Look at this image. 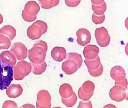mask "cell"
<instances>
[{"label":"cell","mask_w":128,"mask_h":108,"mask_svg":"<svg viewBox=\"0 0 128 108\" xmlns=\"http://www.w3.org/2000/svg\"><path fill=\"white\" fill-rule=\"evenodd\" d=\"M13 66L0 58V90L6 89L13 80Z\"/></svg>","instance_id":"obj_1"},{"label":"cell","mask_w":128,"mask_h":108,"mask_svg":"<svg viewBox=\"0 0 128 108\" xmlns=\"http://www.w3.org/2000/svg\"><path fill=\"white\" fill-rule=\"evenodd\" d=\"M66 58V60L62 64V69L66 74L71 75L81 66L82 58L81 55L74 52L68 53Z\"/></svg>","instance_id":"obj_2"},{"label":"cell","mask_w":128,"mask_h":108,"mask_svg":"<svg viewBox=\"0 0 128 108\" xmlns=\"http://www.w3.org/2000/svg\"><path fill=\"white\" fill-rule=\"evenodd\" d=\"M110 75L112 78L115 80V85L120 86L126 89L127 88V79L126 78L125 70L119 66L112 68Z\"/></svg>","instance_id":"obj_3"},{"label":"cell","mask_w":128,"mask_h":108,"mask_svg":"<svg viewBox=\"0 0 128 108\" xmlns=\"http://www.w3.org/2000/svg\"><path fill=\"white\" fill-rule=\"evenodd\" d=\"M84 63L86 65L88 71L91 76L97 77L102 74L103 68L100 62L98 56L94 59H85Z\"/></svg>","instance_id":"obj_4"},{"label":"cell","mask_w":128,"mask_h":108,"mask_svg":"<svg viewBox=\"0 0 128 108\" xmlns=\"http://www.w3.org/2000/svg\"><path fill=\"white\" fill-rule=\"evenodd\" d=\"M95 89L94 83L90 81H87L78 89V97L84 101H88L93 95Z\"/></svg>","instance_id":"obj_5"},{"label":"cell","mask_w":128,"mask_h":108,"mask_svg":"<svg viewBox=\"0 0 128 108\" xmlns=\"http://www.w3.org/2000/svg\"><path fill=\"white\" fill-rule=\"evenodd\" d=\"M51 97L48 91L42 90L39 92L37 95L36 108H50Z\"/></svg>","instance_id":"obj_6"},{"label":"cell","mask_w":128,"mask_h":108,"mask_svg":"<svg viewBox=\"0 0 128 108\" xmlns=\"http://www.w3.org/2000/svg\"><path fill=\"white\" fill-rule=\"evenodd\" d=\"M95 37L97 43L102 47H106L110 43V36L107 29L103 27L96 28L95 31Z\"/></svg>","instance_id":"obj_7"},{"label":"cell","mask_w":128,"mask_h":108,"mask_svg":"<svg viewBox=\"0 0 128 108\" xmlns=\"http://www.w3.org/2000/svg\"><path fill=\"white\" fill-rule=\"evenodd\" d=\"M31 67L28 64H18L13 68L14 78L17 80H20L28 75L31 71Z\"/></svg>","instance_id":"obj_8"},{"label":"cell","mask_w":128,"mask_h":108,"mask_svg":"<svg viewBox=\"0 0 128 108\" xmlns=\"http://www.w3.org/2000/svg\"><path fill=\"white\" fill-rule=\"evenodd\" d=\"M109 96L112 100L121 102L127 96L126 89L120 86L115 85L110 90Z\"/></svg>","instance_id":"obj_9"},{"label":"cell","mask_w":128,"mask_h":108,"mask_svg":"<svg viewBox=\"0 0 128 108\" xmlns=\"http://www.w3.org/2000/svg\"><path fill=\"white\" fill-rule=\"evenodd\" d=\"M77 41L79 45L84 46L90 42L91 35L89 31L85 28L78 29L76 32Z\"/></svg>","instance_id":"obj_10"},{"label":"cell","mask_w":128,"mask_h":108,"mask_svg":"<svg viewBox=\"0 0 128 108\" xmlns=\"http://www.w3.org/2000/svg\"><path fill=\"white\" fill-rule=\"evenodd\" d=\"M99 52L98 48L94 45H89L86 46L84 49V56L88 60H92L98 56Z\"/></svg>","instance_id":"obj_11"},{"label":"cell","mask_w":128,"mask_h":108,"mask_svg":"<svg viewBox=\"0 0 128 108\" xmlns=\"http://www.w3.org/2000/svg\"><path fill=\"white\" fill-rule=\"evenodd\" d=\"M23 91L20 85L12 84L6 88V94L10 98H15L20 96Z\"/></svg>","instance_id":"obj_12"},{"label":"cell","mask_w":128,"mask_h":108,"mask_svg":"<svg viewBox=\"0 0 128 108\" xmlns=\"http://www.w3.org/2000/svg\"><path fill=\"white\" fill-rule=\"evenodd\" d=\"M51 55L54 60L61 62L66 57V51L64 47H54L51 52Z\"/></svg>","instance_id":"obj_13"},{"label":"cell","mask_w":128,"mask_h":108,"mask_svg":"<svg viewBox=\"0 0 128 108\" xmlns=\"http://www.w3.org/2000/svg\"><path fill=\"white\" fill-rule=\"evenodd\" d=\"M92 9L94 14L96 16H102L106 10V4L104 1H100V3H97L96 1H91Z\"/></svg>","instance_id":"obj_14"},{"label":"cell","mask_w":128,"mask_h":108,"mask_svg":"<svg viewBox=\"0 0 128 108\" xmlns=\"http://www.w3.org/2000/svg\"><path fill=\"white\" fill-rule=\"evenodd\" d=\"M74 92L72 87L69 84L64 83L60 87V93L61 98H69L72 96Z\"/></svg>","instance_id":"obj_15"},{"label":"cell","mask_w":128,"mask_h":108,"mask_svg":"<svg viewBox=\"0 0 128 108\" xmlns=\"http://www.w3.org/2000/svg\"><path fill=\"white\" fill-rule=\"evenodd\" d=\"M62 102L66 106L68 107H72L76 104L78 100L77 95L74 92L72 96L69 98L64 99L61 98Z\"/></svg>","instance_id":"obj_16"},{"label":"cell","mask_w":128,"mask_h":108,"mask_svg":"<svg viewBox=\"0 0 128 108\" xmlns=\"http://www.w3.org/2000/svg\"><path fill=\"white\" fill-rule=\"evenodd\" d=\"M46 66H47V65L46 63L44 62V63L42 64L40 66H34L32 71L34 74L36 75H40L45 71Z\"/></svg>","instance_id":"obj_17"},{"label":"cell","mask_w":128,"mask_h":108,"mask_svg":"<svg viewBox=\"0 0 128 108\" xmlns=\"http://www.w3.org/2000/svg\"><path fill=\"white\" fill-rule=\"evenodd\" d=\"M2 108H18L16 103L11 100H6L4 102Z\"/></svg>","instance_id":"obj_18"},{"label":"cell","mask_w":128,"mask_h":108,"mask_svg":"<svg viewBox=\"0 0 128 108\" xmlns=\"http://www.w3.org/2000/svg\"><path fill=\"white\" fill-rule=\"evenodd\" d=\"M104 20V15H102L100 16H97L93 14L92 16V20L93 22L96 24L102 23Z\"/></svg>","instance_id":"obj_19"},{"label":"cell","mask_w":128,"mask_h":108,"mask_svg":"<svg viewBox=\"0 0 128 108\" xmlns=\"http://www.w3.org/2000/svg\"><path fill=\"white\" fill-rule=\"evenodd\" d=\"M78 108H92V105L90 100L87 102L80 101L78 104Z\"/></svg>","instance_id":"obj_20"},{"label":"cell","mask_w":128,"mask_h":108,"mask_svg":"<svg viewBox=\"0 0 128 108\" xmlns=\"http://www.w3.org/2000/svg\"><path fill=\"white\" fill-rule=\"evenodd\" d=\"M20 108H35V106L30 104H24Z\"/></svg>","instance_id":"obj_21"},{"label":"cell","mask_w":128,"mask_h":108,"mask_svg":"<svg viewBox=\"0 0 128 108\" xmlns=\"http://www.w3.org/2000/svg\"><path fill=\"white\" fill-rule=\"evenodd\" d=\"M103 108H117L116 107V106H114V104H108L106 105L103 107Z\"/></svg>","instance_id":"obj_22"},{"label":"cell","mask_w":128,"mask_h":108,"mask_svg":"<svg viewBox=\"0 0 128 108\" xmlns=\"http://www.w3.org/2000/svg\"><path fill=\"white\" fill-rule=\"evenodd\" d=\"M53 108H62L61 107H60V106H56V107H54Z\"/></svg>","instance_id":"obj_23"}]
</instances>
